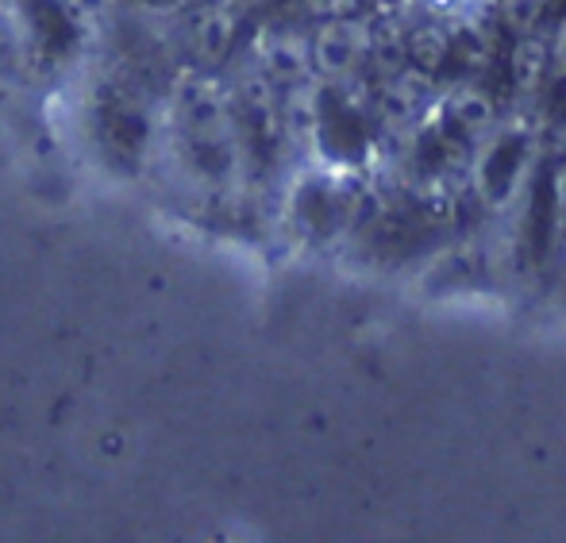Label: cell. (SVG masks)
Instances as JSON below:
<instances>
[{
    "label": "cell",
    "instance_id": "5",
    "mask_svg": "<svg viewBox=\"0 0 566 543\" xmlns=\"http://www.w3.org/2000/svg\"><path fill=\"white\" fill-rule=\"evenodd\" d=\"M555 62L566 70V20L559 23V31H555Z\"/></svg>",
    "mask_w": 566,
    "mask_h": 543
},
{
    "label": "cell",
    "instance_id": "4",
    "mask_svg": "<svg viewBox=\"0 0 566 543\" xmlns=\"http://www.w3.org/2000/svg\"><path fill=\"white\" fill-rule=\"evenodd\" d=\"M313 4L316 15H324V20H347V15H355L358 0H308Z\"/></svg>",
    "mask_w": 566,
    "mask_h": 543
},
{
    "label": "cell",
    "instance_id": "2",
    "mask_svg": "<svg viewBox=\"0 0 566 543\" xmlns=\"http://www.w3.org/2000/svg\"><path fill=\"white\" fill-rule=\"evenodd\" d=\"M231 35H235V12H231V8L217 4L197 15V46H201V54H209V59L224 54Z\"/></svg>",
    "mask_w": 566,
    "mask_h": 543
},
{
    "label": "cell",
    "instance_id": "7",
    "mask_svg": "<svg viewBox=\"0 0 566 543\" xmlns=\"http://www.w3.org/2000/svg\"><path fill=\"white\" fill-rule=\"evenodd\" d=\"M247 4H274V0H247Z\"/></svg>",
    "mask_w": 566,
    "mask_h": 543
},
{
    "label": "cell",
    "instance_id": "6",
    "mask_svg": "<svg viewBox=\"0 0 566 543\" xmlns=\"http://www.w3.org/2000/svg\"><path fill=\"white\" fill-rule=\"evenodd\" d=\"M432 4H436V8H451L454 0H432Z\"/></svg>",
    "mask_w": 566,
    "mask_h": 543
},
{
    "label": "cell",
    "instance_id": "1",
    "mask_svg": "<svg viewBox=\"0 0 566 543\" xmlns=\"http://www.w3.org/2000/svg\"><path fill=\"white\" fill-rule=\"evenodd\" d=\"M363 46H366V31L355 15H347V20H324V28L313 39V59L324 74H343V70H350L358 62Z\"/></svg>",
    "mask_w": 566,
    "mask_h": 543
},
{
    "label": "cell",
    "instance_id": "3",
    "mask_svg": "<svg viewBox=\"0 0 566 543\" xmlns=\"http://www.w3.org/2000/svg\"><path fill=\"white\" fill-rule=\"evenodd\" d=\"M547 4H552V0H497L505 23H509V28H516V31L536 28L539 15H547Z\"/></svg>",
    "mask_w": 566,
    "mask_h": 543
}]
</instances>
